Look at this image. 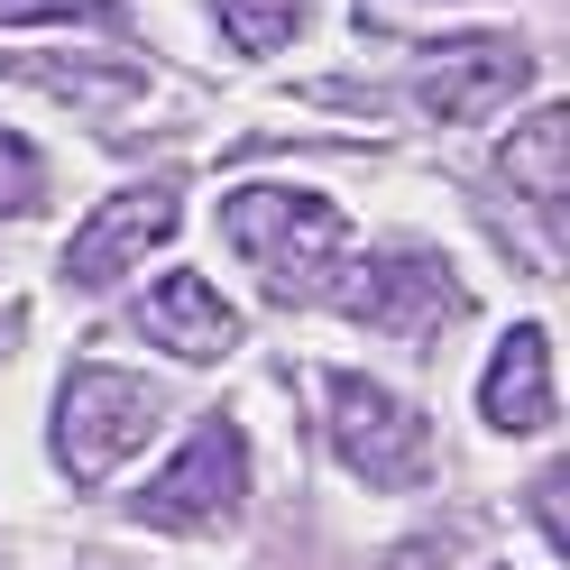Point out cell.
<instances>
[{
    "instance_id": "1",
    "label": "cell",
    "mask_w": 570,
    "mask_h": 570,
    "mask_svg": "<svg viewBox=\"0 0 570 570\" xmlns=\"http://www.w3.org/2000/svg\"><path fill=\"white\" fill-rule=\"evenodd\" d=\"M222 230H230V248L248 258V276H258L276 304H313L332 285L341 248H350L341 203L304 194V185H239L222 203Z\"/></svg>"
},
{
    "instance_id": "2",
    "label": "cell",
    "mask_w": 570,
    "mask_h": 570,
    "mask_svg": "<svg viewBox=\"0 0 570 570\" xmlns=\"http://www.w3.org/2000/svg\"><path fill=\"white\" fill-rule=\"evenodd\" d=\"M157 414H166V396L138 368H111V360H83L75 377L56 386V460H65V479H83V488H101L120 470V460L157 433Z\"/></svg>"
},
{
    "instance_id": "3",
    "label": "cell",
    "mask_w": 570,
    "mask_h": 570,
    "mask_svg": "<svg viewBox=\"0 0 570 570\" xmlns=\"http://www.w3.org/2000/svg\"><path fill=\"white\" fill-rule=\"evenodd\" d=\"M332 405V451L350 460V479L360 488H423L433 479V423H423L414 405H396L377 377H332L323 386Z\"/></svg>"
},
{
    "instance_id": "4",
    "label": "cell",
    "mask_w": 570,
    "mask_h": 570,
    "mask_svg": "<svg viewBox=\"0 0 570 570\" xmlns=\"http://www.w3.org/2000/svg\"><path fill=\"white\" fill-rule=\"evenodd\" d=\"M350 323H368V332H405V341H433L460 323V285L451 267L433 258V248H368L360 267H341V295H332Z\"/></svg>"
},
{
    "instance_id": "5",
    "label": "cell",
    "mask_w": 570,
    "mask_h": 570,
    "mask_svg": "<svg viewBox=\"0 0 570 570\" xmlns=\"http://www.w3.org/2000/svg\"><path fill=\"white\" fill-rule=\"evenodd\" d=\"M230 507H248V433L230 414H212L203 433L166 460V470L138 488V524H157V533H203V524H222Z\"/></svg>"
},
{
    "instance_id": "6",
    "label": "cell",
    "mask_w": 570,
    "mask_h": 570,
    "mask_svg": "<svg viewBox=\"0 0 570 570\" xmlns=\"http://www.w3.org/2000/svg\"><path fill=\"white\" fill-rule=\"evenodd\" d=\"M175 239V185H138V194H111L92 212V222L65 239V285H83V295H101V285H120L148 248Z\"/></svg>"
},
{
    "instance_id": "7",
    "label": "cell",
    "mask_w": 570,
    "mask_h": 570,
    "mask_svg": "<svg viewBox=\"0 0 570 570\" xmlns=\"http://www.w3.org/2000/svg\"><path fill=\"white\" fill-rule=\"evenodd\" d=\"M524 75H533V65H524L515 38H460V47H433V56H423V111L470 129V120H488Z\"/></svg>"
},
{
    "instance_id": "8",
    "label": "cell",
    "mask_w": 570,
    "mask_h": 570,
    "mask_svg": "<svg viewBox=\"0 0 570 570\" xmlns=\"http://www.w3.org/2000/svg\"><path fill=\"white\" fill-rule=\"evenodd\" d=\"M479 414L497 433H552L561 423V396H552V332L543 323H515L497 341V360L479 377Z\"/></svg>"
},
{
    "instance_id": "9",
    "label": "cell",
    "mask_w": 570,
    "mask_h": 570,
    "mask_svg": "<svg viewBox=\"0 0 570 570\" xmlns=\"http://www.w3.org/2000/svg\"><path fill=\"white\" fill-rule=\"evenodd\" d=\"M138 332L175 360H212V350L239 341V313L212 295V276H157L148 295H138Z\"/></svg>"
},
{
    "instance_id": "10",
    "label": "cell",
    "mask_w": 570,
    "mask_h": 570,
    "mask_svg": "<svg viewBox=\"0 0 570 570\" xmlns=\"http://www.w3.org/2000/svg\"><path fill=\"white\" fill-rule=\"evenodd\" d=\"M561 148H570V120H561V101H543L515 138H507V185L533 194V212H561L570 185H561Z\"/></svg>"
},
{
    "instance_id": "11",
    "label": "cell",
    "mask_w": 570,
    "mask_h": 570,
    "mask_svg": "<svg viewBox=\"0 0 570 570\" xmlns=\"http://www.w3.org/2000/svg\"><path fill=\"white\" fill-rule=\"evenodd\" d=\"M212 19H222V38L239 56H276L304 28V0H212Z\"/></svg>"
},
{
    "instance_id": "12",
    "label": "cell",
    "mask_w": 570,
    "mask_h": 570,
    "mask_svg": "<svg viewBox=\"0 0 570 570\" xmlns=\"http://www.w3.org/2000/svg\"><path fill=\"white\" fill-rule=\"evenodd\" d=\"M0 28H111V0H0Z\"/></svg>"
},
{
    "instance_id": "13",
    "label": "cell",
    "mask_w": 570,
    "mask_h": 570,
    "mask_svg": "<svg viewBox=\"0 0 570 570\" xmlns=\"http://www.w3.org/2000/svg\"><path fill=\"white\" fill-rule=\"evenodd\" d=\"M38 203H47V166H38V148L0 129V212H38Z\"/></svg>"
},
{
    "instance_id": "14",
    "label": "cell",
    "mask_w": 570,
    "mask_h": 570,
    "mask_svg": "<svg viewBox=\"0 0 570 570\" xmlns=\"http://www.w3.org/2000/svg\"><path fill=\"white\" fill-rule=\"evenodd\" d=\"M533 524H543V543H561V479L533 488Z\"/></svg>"
}]
</instances>
